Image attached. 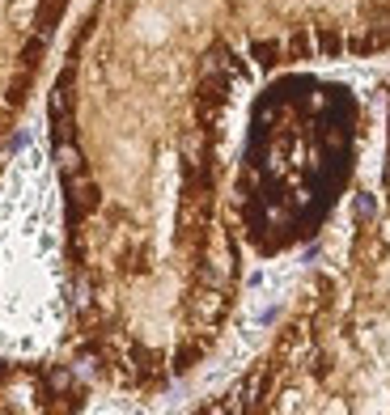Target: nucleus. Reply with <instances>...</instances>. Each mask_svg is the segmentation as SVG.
Returning <instances> with one entry per match:
<instances>
[{"label": "nucleus", "instance_id": "f257e3e1", "mask_svg": "<svg viewBox=\"0 0 390 415\" xmlns=\"http://www.w3.org/2000/svg\"><path fill=\"white\" fill-rule=\"evenodd\" d=\"M255 68L221 0H93L51 89L68 352L128 394L187 377L242 292L229 106Z\"/></svg>", "mask_w": 390, "mask_h": 415}, {"label": "nucleus", "instance_id": "f03ea898", "mask_svg": "<svg viewBox=\"0 0 390 415\" xmlns=\"http://www.w3.org/2000/svg\"><path fill=\"white\" fill-rule=\"evenodd\" d=\"M382 153L356 191L348 237L297 292L221 411H390V77L378 85Z\"/></svg>", "mask_w": 390, "mask_h": 415}, {"label": "nucleus", "instance_id": "7ed1b4c3", "mask_svg": "<svg viewBox=\"0 0 390 415\" xmlns=\"http://www.w3.org/2000/svg\"><path fill=\"white\" fill-rule=\"evenodd\" d=\"M369 140L365 102L352 85L280 68L246 115L229 165V216L255 259L314 241L344 204Z\"/></svg>", "mask_w": 390, "mask_h": 415}, {"label": "nucleus", "instance_id": "20e7f679", "mask_svg": "<svg viewBox=\"0 0 390 415\" xmlns=\"http://www.w3.org/2000/svg\"><path fill=\"white\" fill-rule=\"evenodd\" d=\"M255 72L390 56V0H221Z\"/></svg>", "mask_w": 390, "mask_h": 415}]
</instances>
